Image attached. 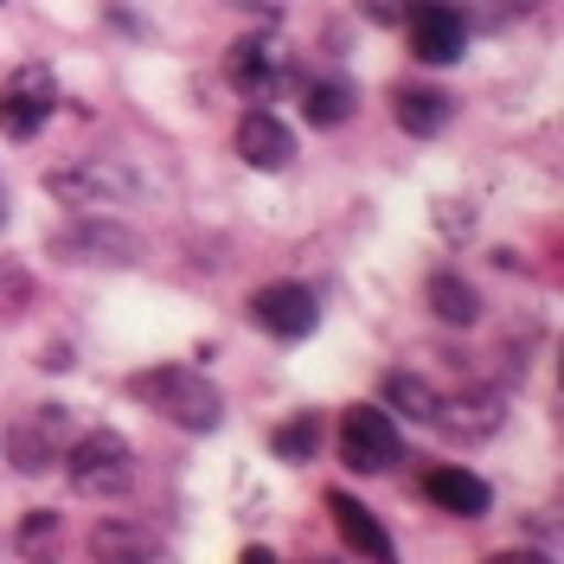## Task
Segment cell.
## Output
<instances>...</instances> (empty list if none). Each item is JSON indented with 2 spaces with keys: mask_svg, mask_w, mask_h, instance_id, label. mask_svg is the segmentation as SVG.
<instances>
[{
  "mask_svg": "<svg viewBox=\"0 0 564 564\" xmlns=\"http://www.w3.org/2000/svg\"><path fill=\"white\" fill-rule=\"evenodd\" d=\"M302 116H308L315 129L347 122V116H352V84H347V77H315V84L302 90Z\"/></svg>",
  "mask_w": 564,
  "mask_h": 564,
  "instance_id": "obj_19",
  "label": "cell"
},
{
  "mask_svg": "<svg viewBox=\"0 0 564 564\" xmlns=\"http://www.w3.org/2000/svg\"><path fill=\"white\" fill-rule=\"evenodd\" d=\"M238 154H245L257 174H282V167L295 161V135H289V122H282V116L250 109L245 122H238Z\"/></svg>",
  "mask_w": 564,
  "mask_h": 564,
  "instance_id": "obj_12",
  "label": "cell"
},
{
  "mask_svg": "<svg viewBox=\"0 0 564 564\" xmlns=\"http://www.w3.org/2000/svg\"><path fill=\"white\" fill-rule=\"evenodd\" d=\"M65 436H70L65 404H39V411H26V417L7 430V462L20 475H45L52 462H65Z\"/></svg>",
  "mask_w": 564,
  "mask_h": 564,
  "instance_id": "obj_5",
  "label": "cell"
},
{
  "mask_svg": "<svg viewBox=\"0 0 564 564\" xmlns=\"http://www.w3.org/2000/svg\"><path fill=\"white\" fill-rule=\"evenodd\" d=\"M39 289L33 276H26V263H13V257H0V321H13L26 302H33Z\"/></svg>",
  "mask_w": 564,
  "mask_h": 564,
  "instance_id": "obj_21",
  "label": "cell"
},
{
  "mask_svg": "<svg viewBox=\"0 0 564 564\" xmlns=\"http://www.w3.org/2000/svg\"><path fill=\"white\" fill-rule=\"evenodd\" d=\"M65 475L70 488L90 494V500H122L129 481H135V449L116 430H90V436L65 443Z\"/></svg>",
  "mask_w": 564,
  "mask_h": 564,
  "instance_id": "obj_2",
  "label": "cell"
},
{
  "mask_svg": "<svg viewBox=\"0 0 564 564\" xmlns=\"http://www.w3.org/2000/svg\"><path fill=\"white\" fill-rule=\"evenodd\" d=\"M52 250L65 257V263H135V231H122V225H109V218H84V225H70L52 238Z\"/></svg>",
  "mask_w": 564,
  "mask_h": 564,
  "instance_id": "obj_10",
  "label": "cell"
},
{
  "mask_svg": "<svg viewBox=\"0 0 564 564\" xmlns=\"http://www.w3.org/2000/svg\"><path fill=\"white\" fill-rule=\"evenodd\" d=\"M436 423H449L456 436H488V430H500V398H494V391H462V398H443Z\"/></svg>",
  "mask_w": 564,
  "mask_h": 564,
  "instance_id": "obj_16",
  "label": "cell"
},
{
  "mask_svg": "<svg viewBox=\"0 0 564 564\" xmlns=\"http://www.w3.org/2000/svg\"><path fill=\"white\" fill-rule=\"evenodd\" d=\"M45 193L65 199V206H116L129 193V174L116 161H65L45 174Z\"/></svg>",
  "mask_w": 564,
  "mask_h": 564,
  "instance_id": "obj_9",
  "label": "cell"
},
{
  "mask_svg": "<svg viewBox=\"0 0 564 564\" xmlns=\"http://www.w3.org/2000/svg\"><path fill=\"white\" fill-rule=\"evenodd\" d=\"M250 321H257L270 340H308L321 327V308L302 282H263V289L250 295Z\"/></svg>",
  "mask_w": 564,
  "mask_h": 564,
  "instance_id": "obj_6",
  "label": "cell"
},
{
  "mask_svg": "<svg viewBox=\"0 0 564 564\" xmlns=\"http://www.w3.org/2000/svg\"><path fill=\"white\" fill-rule=\"evenodd\" d=\"M238 564H276V552H270V545H250V552H245Z\"/></svg>",
  "mask_w": 564,
  "mask_h": 564,
  "instance_id": "obj_23",
  "label": "cell"
},
{
  "mask_svg": "<svg viewBox=\"0 0 564 564\" xmlns=\"http://www.w3.org/2000/svg\"><path fill=\"white\" fill-rule=\"evenodd\" d=\"M430 308L449 321V327H468V321L481 315V295H475V282H462L456 270H436V276H430Z\"/></svg>",
  "mask_w": 564,
  "mask_h": 564,
  "instance_id": "obj_18",
  "label": "cell"
},
{
  "mask_svg": "<svg viewBox=\"0 0 564 564\" xmlns=\"http://www.w3.org/2000/svg\"><path fill=\"white\" fill-rule=\"evenodd\" d=\"M315 443H321V417H308V411H302L295 423H282L276 436H270V449H276L282 462H308L315 456Z\"/></svg>",
  "mask_w": 564,
  "mask_h": 564,
  "instance_id": "obj_20",
  "label": "cell"
},
{
  "mask_svg": "<svg viewBox=\"0 0 564 564\" xmlns=\"http://www.w3.org/2000/svg\"><path fill=\"white\" fill-rule=\"evenodd\" d=\"M391 116H398V129H404V135L430 141V135H443V129H449L456 104H449L443 90H430V84H404V90L391 97Z\"/></svg>",
  "mask_w": 564,
  "mask_h": 564,
  "instance_id": "obj_14",
  "label": "cell"
},
{
  "mask_svg": "<svg viewBox=\"0 0 564 564\" xmlns=\"http://www.w3.org/2000/svg\"><path fill=\"white\" fill-rule=\"evenodd\" d=\"M129 398L148 404L154 417L180 423V430H218V417H225L218 386L206 372H193V366H148V372L129 379Z\"/></svg>",
  "mask_w": 564,
  "mask_h": 564,
  "instance_id": "obj_1",
  "label": "cell"
},
{
  "mask_svg": "<svg viewBox=\"0 0 564 564\" xmlns=\"http://www.w3.org/2000/svg\"><path fill=\"white\" fill-rule=\"evenodd\" d=\"M225 77H231V90H238V97H250V104H270V97H282V90L295 84V65L282 58L270 39H245V45H231Z\"/></svg>",
  "mask_w": 564,
  "mask_h": 564,
  "instance_id": "obj_7",
  "label": "cell"
},
{
  "mask_svg": "<svg viewBox=\"0 0 564 564\" xmlns=\"http://www.w3.org/2000/svg\"><path fill=\"white\" fill-rule=\"evenodd\" d=\"M423 494H430L443 513H456V520H481V513L494 507L488 481L468 475V468H430V475H423Z\"/></svg>",
  "mask_w": 564,
  "mask_h": 564,
  "instance_id": "obj_13",
  "label": "cell"
},
{
  "mask_svg": "<svg viewBox=\"0 0 564 564\" xmlns=\"http://www.w3.org/2000/svg\"><path fill=\"white\" fill-rule=\"evenodd\" d=\"M386 404L398 411V417H411V423H436V411H443V391L423 386L417 372H391V379H386Z\"/></svg>",
  "mask_w": 564,
  "mask_h": 564,
  "instance_id": "obj_17",
  "label": "cell"
},
{
  "mask_svg": "<svg viewBox=\"0 0 564 564\" xmlns=\"http://www.w3.org/2000/svg\"><path fill=\"white\" fill-rule=\"evenodd\" d=\"M327 513H334V532L347 539L352 558H366V564H398V545H391V532L372 520V507H366V500H352V494H327Z\"/></svg>",
  "mask_w": 564,
  "mask_h": 564,
  "instance_id": "obj_11",
  "label": "cell"
},
{
  "mask_svg": "<svg viewBox=\"0 0 564 564\" xmlns=\"http://www.w3.org/2000/svg\"><path fill=\"white\" fill-rule=\"evenodd\" d=\"M340 462H347L352 475H391V468L404 462L398 423H391L379 404H352L347 417H340Z\"/></svg>",
  "mask_w": 564,
  "mask_h": 564,
  "instance_id": "obj_3",
  "label": "cell"
},
{
  "mask_svg": "<svg viewBox=\"0 0 564 564\" xmlns=\"http://www.w3.org/2000/svg\"><path fill=\"white\" fill-rule=\"evenodd\" d=\"M488 564H552V558H545V552H494Z\"/></svg>",
  "mask_w": 564,
  "mask_h": 564,
  "instance_id": "obj_22",
  "label": "cell"
},
{
  "mask_svg": "<svg viewBox=\"0 0 564 564\" xmlns=\"http://www.w3.org/2000/svg\"><path fill=\"white\" fill-rule=\"evenodd\" d=\"M90 558L97 564H161V545H154V532L129 527V520H104L90 532Z\"/></svg>",
  "mask_w": 564,
  "mask_h": 564,
  "instance_id": "obj_15",
  "label": "cell"
},
{
  "mask_svg": "<svg viewBox=\"0 0 564 564\" xmlns=\"http://www.w3.org/2000/svg\"><path fill=\"white\" fill-rule=\"evenodd\" d=\"M404 33H411V58H423V65H456L468 52V20L456 7H443V0H423L404 20Z\"/></svg>",
  "mask_w": 564,
  "mask_h": 564,
  "instance_id": "obj_8",
  "label": "cell"
},
{
  "mask_svg": "<svg viewBox=\"0 0 564 564\" xmlns=\"http://www.w3.org/2000/svg\"><path fill=\"white\" fill-rule=\"evenodd\" d=\"M58 109V77L52 65H20L0 84V135L7 141H33Z\"/></svg>",
  "mask_w": 564,
  "mask_h": 564,
  "instance_id": "obj_4",
  "label": "cell"
},
{
  "mask_svg": "<svg viewBox=\"0 0 564 564\" xmlns=\"http://www.w3.org/2000/svg\"><path fill=\"white\" fill-rule=\"evenodd\" d=\"M0 218H7V206H0Z\"/></svg>",
  "mask_w": 564,
  "mask_h": 564,
  "instance_id": "obj_24",
  "label": "cell"
}]
</instances>
